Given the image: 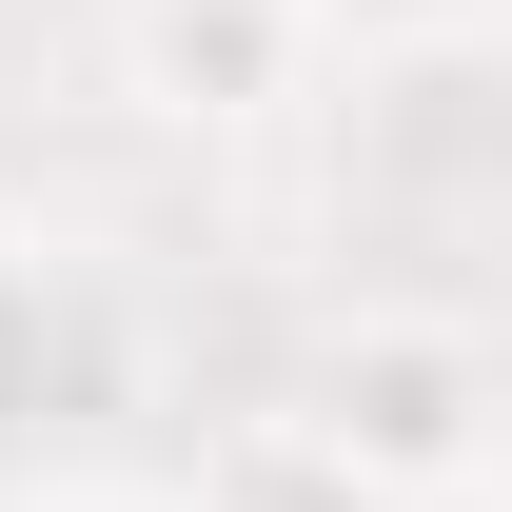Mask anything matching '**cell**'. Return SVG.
<instances>
[{
	"label": "cell",
	"instance_id": "6da1fadb",
	"mask_svg": "<svg viewBox=\"0 0 512 512\" xmlns=\"http://www.w3.org/2000/svg\"><path fill=\"white\" fill-rule=\"evenodd\" d=\"M296 414H316V434L414 512V493H493L512 375H493V335L453 316V296H335L316 355H296Z\"/></svg>",
	"mask_w": 512,
	"mask_h": 512
},
{
	"label": "cell",
	"instance_id": "7a4b0ae2",
	"mask_svg": "<svg viewBox=\"0 0 512 512\" xmlns=\"http://www.w3.org/2000/svg\"><path fill=\"white\" fill-rule=\"evenodd\" d=\"M296 79H316V20L296 0H138L119 20V99L158 138H256Z\"/></svg>",
	"mask_w": 512,
	"mask_h": 512
},
{
	"label": "cell",
	"instance_id": "3957f363",
	"mask_svg": "<svg viewBox=\"0 0 512 512\" xmlns=\"http://www.w3.org/2000/svg\"><path fill=\"white\" fill-rule=\"evenodd\" d=\"M178 512H394V493H375V473H355V453L316 434V414H296V394H256L237 434H217V453L178 473Z\"/></svg>",
	"mask_w": 512,
	"mask_h": 512
},
{
	"label": "cell",
	"instance_id": "277c9868",
	"mask_svg": "<svg viewBox=\"0 0 512 512\" xmlns=\"http://www.w3.org/2000/svg\"><path fill=\"white\" fill-rule=\"evenodd\" d=\"M79 394V296L40 276V256H0V473L40 453V414Z\"/></svg>",
	"mask_w": 512,
	"mask_h": 512
},
{
	"label": "cell",
	"instance_id": "5b68a950",
	"mask_svg": "<svg viewBox=\"0 0 512 512\" xmlns=\"http://www.w3.org/2000/svg\"><path fill=\"white\" fill-rule=\"evenodd\" d=\"M296 20H316V60H355V79H453L493 40V0H296Z\"/></svg>",
	"mask_w": 512,
	"mask_h": 512
},
{
	"label": "cell",
	"instance_id": "8992f818",
	"mask_svg": "<svg viewBox=\"0 0 512 512\" xmlns=\"http://www.w3.org/2000/svg\"><path fill=\"white\" fill-rule=\"evenodd\" d=\"M0 512H178V493H138V473H20Z\"/></svg>",
	"mask_w": 512,
	"mask_h": 512
}]
</instances>
